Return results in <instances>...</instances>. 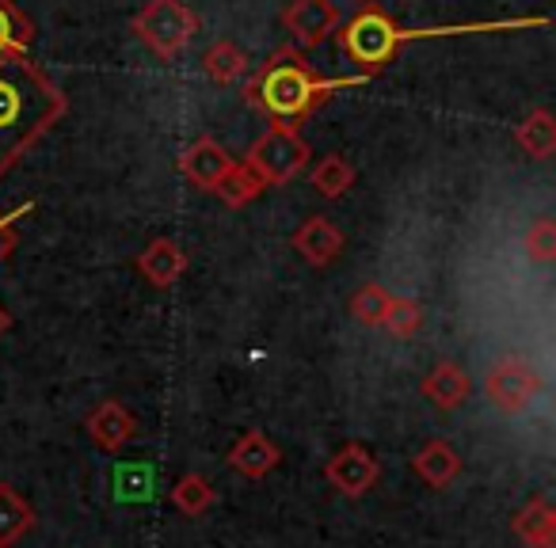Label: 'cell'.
Returning <instances> with one entry per match:
<instances>
[{
	"label": "cell",
	"instance_id": "obj_23",
	"mask_svg": "<svg viewBox=\"0 0 556 548\" xmlns=\"http://www.w3.org/2000/svg\"><path fill=\"white\" fill-rule=\"evenodd\" d=\"M172 502H176L179 514L187 518H199L206 514L210 507H214V487H210L206 476H179L176 487H172Z\"/></svg>",
	"mask_w": 556,
	"mask_h": 548
},
{
	"label": "cell",
	"instance_id": "obj_18",
	"mask_svg": "<svg viewBox=\"0 0 556 548\" xmlns=\"http://www.w3.org/2000/svg\"><path fill=\"white\" fill-rule=\"evenodd\" d=\"M35 530V510L12 484H0V548H12Z\"/></svg>",
	"mask_w": 556,
	"mask_h": 548
},
{
	"label": "cell",
	"instance_id": "obj_29",
	"mask_svg": "<svg viewBox=\"0 0 556 548\" xmlns=\"http://www.w3.org/2000/svg\"><path fill=\"white\" fill-rule=\"evenodd\" d=\"M358 4H366V0H358Z\"/></svg>",
	"mask_w": 556,
	"mask_h": 548
},
{
	"label": "cell",
	"instance_id": "obj_7",
	"mask_svg": "<svg viewBox=\"0 0 556 548\" xmlns=\"http://www.w3.org/2000/svg\"><path fill=\"white\" fill-rule=\"evenodd\" d=\"M381 476V464L363 442H348L343 449H336L325 464V480L348 499H363Z\"/></svg>",
	"mask_w": 556,
	"mask_h": 548
},
{
	"label": "cell",
	"instance_id": "obj_5",
	"mask_svg": "<svg viewBox=\"0 0 556 548\" xmlns=\"http://www.w3.org/2000/svg\"><path fill=\"white\" fill-rule=\"evenodd\" d=\"M244 164H252L267 187H282L309 164V145L294 123H270L260 133V141L248 149Z\"/></svg>",
	"mask_w": 556,
	"mask_h": 548
},
{
	"label": "cell",
	"instance_id": "obj_25",
	"mask_svg": "<svg viewBox=\"0 0 556 548\" xmlns=\"http://www.w3.org/2000/svg\"><path fill=\"white\" fill-rule=\"evenodd\" d=\"M389 302H393V294H389L386 286H378V282H366V286H358V290H355V297H351V313H355L358 324L381 328Z\"/></svg>",
	"mask_w": 556,
	"mask_h": 548
},
{
	"label": "cell",
	"instance_id": "obj_9",
	"mask_svg": "<svg viewBox=\"0 0 556 548\" xmlns=\"http://www.w3.org/2000/svg\"><path fill=\"white\" fill-rule=\"evenodd\" d=\"M290 244H294V252L302 255L309 267H328V263H336L343 255L348 237H343L328 217H305L294 237H290Z\"/></svg>",
	"mask_w": 556,
	"mask_h": 548
},
{
	"label": "cell",
	"instance_id": "obj_28",
	"mask_svg": "<svg viewBox=\"0 0 556 548\" xmlns=\"http://www.w3.org/2000/svg\"><path fill=\"white\" fill-rule=\"evenodd\" d=\"M9 328H12V317H9V309H4V305H0V335L9 332Z\"/></svg>",
	"mask_w": 556,
	"mask_h": 548
},
{
	"label": "cell",
	"instance_id": "obj_26",
	"mask_svg": "<svg viewBox=\"0 0 556 548\" xmlns=\"http://www.w3.org/2000/svg\"><path fill=\"white\" fill-rule=\"evenodd\" d=\"M526 255L533 263H553L556 259V221L553 217H538L526 229Z\"/></svg>",
	"mask_w": 556,
	"mask_h": 548
},
{
	"label": "cell",
	"instance_id": "obj_12",
	"mask_svg": "<svg viewBox=\"0 0 556 548\" xmlns=\"http://www.w3.org/2000/svg\"><path fill=\"white\" fill-rule=\"evenodd\" d=\"M85 426H88V434H92L96 446L108 449V454H118L126 442L138 438V419H134L118 400H103L100 408H92V416H88Z\"/></svg>",
	"mask_w": 556,
	"mask_h": 548
},
{
	"label": "cell",
	"instance_id": "obj_22",
	"mask_svg": "<svg viewBox=\"0 0 556 548\" xmlns=\"http://www.w3.org/2000/svg\"><path fill=\"white\" fill-rule=\"evenodd\" d=\"M313 187H317L325 199H343V194L351 191V183H355V164L348 161V156L340 153H328L320 156L317 164H313Z\"/></svg>",
	"mask_w": 556,
	"mask_h": 548
},
{
	"label": "cell",
	"instance_id": "obj_3",
	"mask_svg": "<svg viewBox=\"0 0 556 548\" xmlns=\"http://www.w3.org/2000/svg\"><path fill=\"white\" fill-rule=\"evenodd\" d=\"M340 42H343V54H348L358 69L378 73V69H386V65L393 62L396 50H401L404 31L381 9H370V4H366V9L343 27Z\"/></svg>",
	"mask_w": 556,
	"mask_h": 548
},
{
	"label": "cell",
	"instance_id": "obj_16",
	"mask_svg": "<svg viewBox=\"0 0 556 548\" xmlns=\"http://www.w3.org/2000/svg\"><path fill=\"white\" fill-rule=\"evenodd\" d=\"M510 530H515V537L526 540L530 548H556V510H553V502H548L545 495L530 499L515 514Z\"/></svg>",
	"mask_w": 556,
	"mask_h": 548
},
{
	"label": "cell",
	"instance_id": "obj_24",
	"mask_svg": "<svg viewBox=\"0 0 556 548\" xmlns=\"http://www.w3.org/2000/svg\"><path fill=\"white\" fill-rule=\"evenodd\" d=\"M381 328H386L389 335H396V340H412V335L424 328V305H419L416 297H393Z\"/></svg>",
	"mask_w": 556,
	"mask_h": 548
},
{
	"label": "cell",
	"instance_id": "obj_11",
	"mask_svg": "<svg viewBox=\"0 0 556 548\" xmlns=\"http://www.w3.org/2000/svg\"><path fill=\"white\" fill-rule=\"evenodd\" d=\"M138 270L146 275L149 286L168 290V286H176V282L184 279L187 255H184V247H179L176 240L156 237V240H149L146 252L138 255Z\"/></svg>",
	"mask_w": 556,
	"mask_h": 548
},
{
	"label": "cell",
	"instance_id": "obj_8",
	"mask_svg": "<svg viewBox=\"0 0 556 548\" xmlns=\"http://www.w3.org/2000/svg\"><path fill=\"white\" fill-rule=\"evenodd\" d=\"M340 9L336 0H290V9L282 12V24H287L290 39L298 47H320L336 35L340 27Z\"/></svg>",
	"mask_w": 556,
	"mask_h": 548
},
{
	"label": "cell",
	"instance_id": "obj_14",
	"mask_svg": "<svg viewBox=\"0 0 556 548\" xmlns=\"http://www.w3.org/2000/svg\"><path fill=\"white\" fill-rule=\"evenodd\" d=\"M469 393H472V381H469V373H465L457 362H439L424 378V396L434 404V408H442V411L462 408V404L469 400Z\"/></svg>",
	"mask_w": 556,
	"mask_h": 548
},
{
	"label": "cell",
	"instance_id": "obj_2",
	"mask_svg": "<svg viewBox=\"0 0 556 548\" xmlns=\"http://www.w3.org/2000/svg\"><path fill=\"white\" fill-rule=\"evenodd\" d=\"M343 88V80H325L302 62L294 50H278L260 77L248 85V103H260L275 123H294L305 118L328 100V95Z\"/></svg>",
	"mask_w": 556,
	"mask_h": 548
},
{
	"label": "cell",
	"instance_id": "obj_19",
	"mask_svg": "<svg viewBox=\"0 0 556 548\" xmlns=\"http://www.w3.org/2000/svg\"><path fill=\"white\" fill-rule=\"evenodd\" d=\"M202 73H206L214 85H222V88H229V85H237L240 77L248 73V54L237 47V42H229V39H217L214 47L202 54Z\"/></svg>",
	"mask_w": 556,
	"mask_h": 548
},
{
	"label": "cell",
	"instance_id": "obj_15",
	"mask_svg": "<svg viewBox=\"0 0 556 548\" xmlns=\"http://www.w3.org/2000/svg\"><path fill=\"white\" fill-rule=\"evenodd\" d=\"M412 469H416V476L424 480L427 487H446V484H454L457 472H462V457H457V449L450 446L446 438H431L412 457Z\"/></svg>",
	"mask_w": 556,
	"mask_h": 548
},
{
	"label": "cell",
	"instance_id": "obj_6",
	"mask_svg": "<svg viewBox=\"0 0 556 548\" xmlns=\"http://www.w3.org/2000/svg\"><path fill=\"white\" fill-rule=\"evenodd\" d=\"M484 396L503 416H522L541 396V373L530 362H522V358H500L484 373Z\"/></svg>",
	"mask_w": 556,
	"mask_h": 548
},
{
	"label": "cell",
	"instance_id": "obj_1",
	"mask_svg": "<svg viewBox=\"0 0 556 548\" xmlns=\"http://www.w3.org/2000/svg\"><path fill=\"white\" fill-rule=\"evenodd\" d=\"M70 100L31 54L0 58V176H9L65 118Z\"/></svg>",
	"mask_w": 556,
	"mask_h": 548
},
{
	"label": "cell",
	"instance_id": "obj_17",
	"mask_svg": "<svg viewBox=\"0 0 556 548\" xmlns=\"http://www.w3.org/2000/svg\"><path fill=\"white\" fill-rule=\"evenodd\" d=\"M515 141L526 156L533 161H548L556 153V118L548 107H538L515 126Z\"/></svg>",
	"mask_w": 556,
	"mask_h": 548
},
{
	"label": "cell",
	"instance_id": "obj_13",
	"mask_svg": "<svg viewBox=\"0 0 556 548\" xmlns=\"http://www.w3.org/2000/svg\"><path fill=\"white\" fill-rule=\"evenodd\" d=\"M278 461H282V454H278V446L263 431L240 434V438L232 442V449H229V464L248 480H263L267 472L278 469Z\"/></svg>",
	"mask_w": 556,
	"mask_h": 548
},
{
	"label": "cell",
	"instance_id": "obj_4",
	"mask_svg": "<svg viewBox=\"0 0 556 548\" xmlns=\"http://www.w3.org/2000/svg\"><path fill=\"white\" fill-rule=\"evenodd\" d=\"M194 31H199V16L187 9L184 0H149L146 9L134 16V35L164 62L184 54Z\"/></svg>",
	"mask_w": 556,
	"mask_h": 548
},
{
	"label": "cell",
	"instance_id": "obj_27",
	"mask_svg": "<svg viewBox=\"0 0 556 548\" xmlns=\"http://www.w3.org/2000/svg\"><path fill=\"white\" fill-rule=\"evenodd\" d=\"M27 209H31V202H24V206L12 209V214H0V259L12 252V244H16V229H12V225H16V217H24Z\"/></svg>",
	"mask_w": 556,
	"mask_h": 548
},
{
	"label": "cell",
	"instance_id": "obj_21",
	"mask_svg": "<svg viewBox=\"0 0 556 548\" xmlns=\"http://www.w3.org/2000/svg\"><path fill=\"white\" fill-rule=\"evenodd\" d=\"M267 191V183H263V176L252 168V164L244 161H232V168L222 176V183L214 187V194H222L225 206H248L252 199H260V194Z\"/></svg>",
	"mask_w": 556,
	"mask_h": 548
},
{
	"label": "cell",
	"instance_id": "obj_20",
	"mask_svg": "<svg viewBox=\"0 0 556 548\" xmlns=\"http://www.w3.org/2000/svg\"><path fill=\"white\" fill-rule=\"evenodd\" d=\"M31 42H35L31 20L16 9V0H0V58H27Z\"/></svg>",
	"mask_w": 556,
	"mask_h": 548
},
{
	"label": "cell",
	"instance_id": "obj_10",
	"mask_svg": "<svg viewBox=\"0 0 556 548\" xmlns=\"http://www.w3.org/2000/svg\"><path fill=\"white\" fill-rule=\"evenodd\" d=\"M229 168H232V156L225 153V145L214 138L191 141V145L184 149V156H179V171H184L194 187H202V191H214Z\"/></svg>",
	"mask_w": 556,
	"mask_h": 548
}]
</instances>
